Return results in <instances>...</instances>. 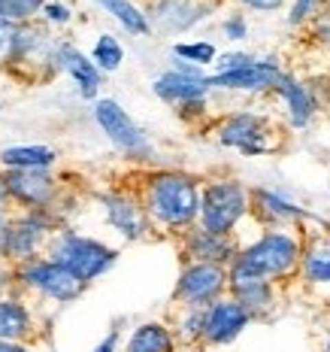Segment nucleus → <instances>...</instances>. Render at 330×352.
<instances>
[{
  "instance_id": "nucleus-1",
  "label": "nucleus",
  "mask_w": 330,
  "mask_h": 352,
  "mask_svg": "<svg viewBox=\"0 0 330 352\" xmlns=\"http://www.w3.org/2000/svg\"><path fill=\"white\" fill-rule=\"evenodd\" d=\"M200 192L203 182L194 173L158 167L143 176L137 195L143 201L145 216L152 219V228L182 237L200 222Z\"/></svg>"
},
{
  "instance_id": "nucleus-2",
  "label": "nucleus",
  "mask_w": 330,
  "mask_h": 352,
  "mask_svg": "<svg viewBox=\"0 0 330 352\" xmlns=\"http://www.w3.org/2000/svg\"><path fill=\"white\" fill-rule=\"evenodd\" d=\"M300 258H303V234H294L291 228H263L252 243L239 249L233 261L263 280L282 285L300 276Z\"/></svg>"
},
{
  "instance_id": "nucleus-3",
  "label": "nucleus",
  "mask_w": 330,
  "mask_h": 352,
  "mask_svg": "<svg viewBox=\"0 0 330 352\" xmlns=\"http://www.w3.org/2000/svg\"><path fill=\"white\" fill-rule=\"evenodd\" d=\"M43 255L73 270L85 285H91L94 280L109 274L113 264L119 261V249L115 246H106L104 240L88 237V234H79L73 228H58Z\"/></svg>"
},
{
  "instance_id": "nucleus-4",
  "label": "nucleus",
  "mask_w": 330,
  "mask_h": 352,
  "mask_svg": "<svg viewBox=\"0 0 330 352\" xmlns=\"http://www.w3.org/2000/svg\"><path fill=\"white\" fill-rule=\"evenodd\" d=\"M252 216V188L233 176L203 179L200 192V228L215 234H237V228Z\"/></svg>"
},
{
  "instance_id": "nucleus-5",
  "label": "nucleus",
  "mask_w": 330,
  "mask_h": 352,
  "mask_svg": "<svg viewBox=\"0 0 330 352\" xmlns=\"http://www.w3.org/2000/svg\"><path fill=\"white\" fill-rule=\"evenodd\" d=\"M215 140L224 149H237L243 155H270L279 149V128L273 124L270 116H261L255 109H237V113H227L215 122Z\"/></svg>"
},
{
  "instance_id": "nucleus-6",
  "label": "nucleus",
  "mask_w": 330,
  "mask_h": 352,
  "mask_svg": "<svg viewBox=\"0 0 330 352\" xmlns=\"http://www.w3.org/2000/svg\"><path fill=\"white\" fill-rule=\"evenodd\" d=\"M12 283L25 292H34V295H40L46 300H55V304H70V300H76L88 289L73 270L46 258V255L12 267Z\"/></svg>"
},
{
  "instance_id": "nucleus-7",
  "label": "nucleus",
  "mask_w": 330,
  "mask_h": 352,
  "mask_svg": "<svg viewBox=\"0 0 330 352\" xmlns=\"http://www.w3.org/2000/svg\"><path fill=\"white\" fill-rule=\"evenodd\" d=\"M55 231H58L55 210H21L10 222L0 258L10 264V267H19V264H25L31 258H40V252H46Z\"/></svg>"
},
{
  "instance_id": "nucleus-8",
  "label": "nucleus",
  "mask_w": 330,
  "mask_h": 352,
  "mask_svg": "<svg viewBox=\"0 0 330 352\" xmlns=\"http://www.w3.org/2000/svg\"><path fill=\"white\" fill-rule=\"evenodd\" d=\"M94 122H97V128L106 134V140L113 143L121 155H128L130 161H149L155 155L145 131L130 119V113L119 104V100H113V98L94 100Z\"/></svg>"
},
{
  "instance_id": "nucleus-9",
  "label": "nucleus",
  "mask_w": 330,
  "mask_h": 352,
  "mask_svg": "<svg viewBox=\"0 0 330 352\" xmlns=\"http://www.w3.org/2000/svg\"><path fill=\"white\" fill-rule=\"evenodd\" d=\"M227 295V267L207 261H185L173 289L176 307H209Z\"/></svg>"
},
{
  "instance_id": "nucleus-10",
  "label": "nucleus",
  "mask_w": 330,
  "mask_h": 352,
  "mask_svg": "<svg viewBox=\"0 0 330 352\" xmlns=\"http://www.w3.org/2000/svg\"><path fill=\"white\" fill-rule=\"evenodd\" d=\"M97 207L104 212V222L113 228L119 237H124L128 243H137V240H145L152 231V219L145 216L143 201L139 195L130 192H104L97 195Z\"/></svg>"
},
{
  "instance_id": "nucleus-11",
  "label": "nucleus",
  "mask_w": 330,
  "mask_h": 352,
  "mask_svg": "<svg viewBox=\"0 0 330 352\" xmlns=\"http://www.w3.org/2000/svg\"><path fill=\"white\" fill-rule=\"evenodd\" d=\"M227 295L237 298L239 304L255 316V322H258V319H267L270 313L276 310L279 285L263 280V276H258V274H252V270H246L243 264L233 261L231 267H227Z\"/></svg>"
},
{
  "instance_id": "nucleus-12",
  "label": "nucleus",
  "mask_w": 330,
  "mask_h": 352,
  "mask_svg": "<svg viewBox=\"0 0 330 352\" xmlns=\"http://www.w3.org/2000/svg\"><path fill=\"white\" fill-rule=\"evenodd\" d=\"M215 12V0H149L145 16L152 21V31L185 34L207 21Z\"/></svg>"
},
{
  "instance_id": "nucleus-13",
  "label": "nucleus",
  "mask_w": 330,
  "mask_h": 352,
  "mask_svg": "<svg viewBox=\"0 0 330 352\" xmlns=\"http://www.w3.org/2000/svg\"><path fill=\"white\" fill-rule=\"evenodd\" d=\"M279 58H258L248 67L231 70V73H209V88L212 91H246V94H267L273 91L276 82L282 79Z\"/></svg>"
},
{
  "instance_id": "nucleus-14",
  "label": "nucleus",
  "mask_w": 330,
  "mask_h": 352,
  "mask_svg": "<svg viewBox=\"0 0 330 352\" xmlns=\"http://www.w3.org/2000/svg\"><path fill=\"white\" fill-rule=\"evenodd\" d=\"M252 219L261 228H300L303 222H318V216H312L306 207L288 201L285 195L273 192V188H252Z\"/></svg>"
},
{
  "instance_id": "nucleus-15",
  "label": "nucleus",
  "mask_w": 330,
  "mask_h": 352,
  "mask_svg": "<svg viewBox=\"0 0 330 352\" xmlns=\"http://www.w3.org/2000/svg\"><path fill=\"white\" fill-rule=\"evenodd\" d=\"M179 249H182V261H207L231 267L243 246H239L237 234H215L194 225L191 231H185L179 237Z\"/></svg>"
},
{
  "instance_id": "nucleus-16",
  "label": "nucleus",
  "mask_w": 330,
  "mask_h": 352,
  "mask_svg": "<svg viewBox=\"0 0 330 352\" xmlns=\"http://www.w3.org/2000/svg\"><path fill=\"white\" fill-rule=\"evenodd\" d=\"M12 204L21 210H55L58 207V179L52 170H3Z\"/></svg>"
},
{
  "instance_id": "nucleus-17",
  "label": "nucleus",
  "mask_w": 330,
  "mask_h": 352,
  "mask_svg": "<svg viewBox=\"0 0 330 352\" xmlns=\"http://www.w3.org/2000/svg\"><path fill=\"white\" fill-rule=\"evenodd\" d=\"M255 322V316L239 304L237 298L224 295L215 304L207 307V331H203V343L207 346H227Z\"/></svg>"
},
{
  "instance_id": "nucleus-18",
  "label": "nucleus",
  "mask_w": 330,
  "mask_h": 352,
  "mask_svg": "<svg viewBox=\"0 0 330 352\" xmlns=\"http://www.w3.org/2000/svg\"><path fill=\"white\" fill-rule=\"evenodd\" d=\"M273 94L285 104V116H288V124L294 131L309 128L315 113H318V98L312 94V88L303 82V79L291 76V73H282V79L276 82Z\"/></svg>"
},
{
  "instance_id": "nucleus-19",
  "label": "nucleus",
  "mask_w": 330,
  "mask_h": 352,
  "mask_svg": "<svg viewBox=\"0 0 330 352\" xmlns=\"http://www.w3.org/2000/svg\"><path fill=\"white\" fill-rule=\"evenodd\" d=\"M152 91H155L158 100L170 107H185V104H197V100H207L209 98V76H188V73L179 70H164L161 76L152 82Z\"/></svg>"
},
{
  "instance_id": "nucleus-20",
  "label": "nucleus",
  "mask_w": 330,
  "mask_h": 352,
  "mask_svg": "<svg viewBox=\"0 0 330 352\" xmlns=\"http://www.w3.org/2000/svg\"><path fill=\"white\" fill-rule=\"evenodd\" d=\"M58 70H64L76 82L79 94L85 100L100 98V85H104V73L91 61V55L79 52L73 43H58Z\"/></svg>"
},
{
  "instance_id": "nucleus-21",
  "label": "nucleus",
  "mask_w": 330,
  "mask_h": 352,
  "mask_svg": "<svg viewBox=\"0 0 330 352\" xmlns=\"http://www.w3.org/2000/svg\"><path fill=\"white\" fill-rule=\"evenodd\" d=\"M300 280L306 285H330V231H303Z\"/></svg>"
},
{
  "instance_id": "nucleus-22",
  "label": "nucleus",
  "mask_w": 330,
  "mask_h": 352,
  "mask_svg": "<svg viewBox=\"0 0 330 352\" xmlns=\"http://www.w3.org/2000/svg\"><path fill=\"white\" fill-rule=\"evenodd\" d=\"M179 349V337L164 322H143L130 331L124 352H176Z\"/></svg>"
},
{
  "instance_id": "nucleus-23",
  "label": "nucleus",
  "mask_w": 330,
  "mask_h": 352,
  "mask_svg": "<svg viewBox=\"0 0 330 352\" xmlns=\"http://www.w3.org/2000/svg\"><path fill=\"white\" fill-rule=\"evenodd\" d=\"M58 152L52 146H6L0 149V170H52Z\"/></svg>"
},
{
  "instance_id": "nucleus-24",
  "label": "nucleus",
  "mask_w": 330,
  "mask_h": 352,
  "mask_svg": "<svg viewBox=\"0 0 330 352\" xmlns=\"http://www.w3.org/2000/svg\"><path fill=\"white\" fill-rule=\"evenodd\" d=\"M34 331V313L21 298L0 295V340H25Z\"/></svg>"
},
{
  "instance_id": "nucleus-25",
  "label": "nucleus",
  "mask_w": 330,
  "mask_h": 352,
  "mask_svg": "<svg viewBox=\"0 0 330 352\" xmlns=\"http://www.w3.org/2000/svg\"><path fill=\"white\" fill-rule=\"evenodd\" d=\"M97 6L104 12H109L130 36H149L152 34L149 16H145V10H139L134 0H97Z\"/></svg>"
},
{
  "instance_id": "nucleus-26",
  "label": "nucleus",
  "mask_w": 330,
  "mask_h": 352,
  "mask_svg": "<svg viewBox=\"0 0 330 352\" xmlns=\"http://www.w3.org/2000/svg\"><path fill=\"white\" fill-rule=\"evenodd\" d=\"M173 331L182 343H203V331H207V307H179V316H176Z\"/></svg>"
},
{
  "instance_id": "nucleus-27",
  "label": "nucleus",
  "mask_w": 330,
  "mask_h": 352,
  "mask_svg": "<svg viewBox=\"0 0 330 352\" xmlns=\"http://www.w3.org/2000/svg\"><path fill=\"white\" fill-rule=\"evenodd\" d=\"M91 61L100 67V73H115L124 61V49L121 43L115 40L113 34H100L94 40V49H91Z\"/></svg>"
},
{
  "instance_id": "nucleus-28",
  "label": "nucleus",
  "mask_w": 330,
  "mask_h": 352,
  "mask_svg": "<svg viewBox=\"0 0 330 352\" xmlns=\"http://www.w3.org/2000/svg\"><path fill=\"white\" fill-rule=\"evenodd\" d=\"M173 58L179 61H191L197 67H212L218 61V49L209 40H191V43H173Z\"/></svg>"
},
{
  "instance_id": "nucleus-29",
  "label": "nucleus",
  "mask_w": 330,
  "mask_h": 352,
  "mask_svg": "<svg viewBox=\"0 0 330 352\" xmlns=\"http://www.w3.org/2000/svg\"><path fill=\"white\" fill-rule=\"evenodd\" d=\"M327 10H330V0H291V6H288V25L291 28L312 25V21L321 19Z\"/></svg>"
},
{
  "instance_id": "nucleus-30",
  "label": "nucleus",
  "mask_w": 330,
  "mask_h": 352,
  "mask_svg": "<svg viewBox=\"0 0 330 352\" xmlns=\"http://www.w3.org/2000/svg\"><path fill=\"white\" fill-rule=\"evenodd\" d=\"M252 61H258V55H252V52H222L218 61L212 64V73H231V70L248 67Z\"/></svg>"
},
{
  "instance_id": "nucleus-31",
  "label": "nucleus",
  "mask_w": 330,
  "mask_h": 352,
  "mask_svg": "<svg viewBox=\"0 0 330 352\" xmlns=\"http://www.w3.org/2000/svg\"><path fill=\"white\" fill-rule=\"evenodd\" d=\"M222 34H224L231 43L248 40V19H246V12H231V16L222 21Z\"/></svg>"
},
{
  "instance_id": "nucleus-32",
  "label": "nucleus",
  "mask_w": 330,
  "mask_h": 352,
  "mask_svg": "<svg viewBox=\"0 0 330 352\" xmlns=\"http://www.w3.org/2000/svg\"><path fill=\"white\" fill-rule=\"evenodd\" d=\"M16 21L0 19V67L10 64V52H12V40H16Z\"/></svg>"
},
{
  "instance_id": "nucleus-33",
  "label": "nucleus",
  "mask_w": 330,
  "mask_h": 352,
  "mask_svg": "<svg viewBox=\"0 0 330 352\" xmlns=\"http://www.w3.org/2000/svg\"><path fill=\"white\" fill-rule=\"evenodd\" d=\"M43 21H46V25H67L70 10L61 0H46V6H43Z\"/></svg>"
},
{
  "instance_id": "nucleus-34",
  "label": "nucleus",
  "mask_w": 330,
  "mask_h": 352,
  "mask_svg": "<svg viewBox=\"0 0 330 352\" xmlns=\"http://www.w3.org/2000/svg\"><path fill=\"white\" fill-rule=\"evenodd\" d=\"M119 340H121V334H119V328H113V331H109L104 340L97 343V346H94L91 352H119Z\"/></svg>"
},
{
  "instance_id": "nucleus-35",
  "label": "nucleus",
  "mask_w": 330,
  "mask_h": 352,
  "mask_svg": "<svg viewBox=\"0 0 330 352\" xmlns=\"http://www.w3.org/2000/svg\"><path fill=\"white\" fill-rule=\"evenodd\" d=\"M285 3H288V0H252V3H248V10H255V12H276V10H282Z\"/></svg>"
},
{
  "instance_id": "nucleus-36",
  "label": "nucleus",
  "mask_w": 330,
  "mask_h": 352,
  "mask_svg": "<svg viewBox=\"0 0 330 352\" xmlns=\"http://www.w3.org/2000/svg\"><path fill=\"white\" fill-rule=\"evenodd\" d=\"M12 216L6 212V207H0V255H3V243H6V231H10Z\"/></svg>"
},
{
  "instance_id": "nucleus-37",
  "label": "nucleus",
  "mask_w": 330,
  "mask_h": 352,
  "mask_svg": "<svg viewBox=\"0 0 330 352\" xmlns=\"http://www.w3.org/2000/svg\"><path fill=\"white\" fill-rule=\"evenodd\" d=\"M10 285H12V267L6 261H0V295H3Z\"/></svg>"
},
{
  "instance_id": "nucleus-38",
  "label": "nucleus",
  "mask_w": 330,
  "mask_h": 352,
  "mask_svg": "<svg viewBox=\"0 0 330 352\" xmlns=\"http://www.w3.org/2000/svg\"><path fill=\"white\" fill-rule=\"evenodd\" d=\"M0 352H34V349H27L21 340H0Z\"/></svg>"
},
{
  "instance_id": "nucleus-39",
  "label": "nucleus",
  "mask_w": 330,
  "mask_h": 352,
  "mask_svg": "<svg viewBox=\"0 0 330 352\" xmlns=\"http://www.w3.org/2000/svg\"><path fill=\"white\" fill-rule=\"evenodd\" d=\"M12 197H10V186H6V173L0 170V207H3V204H10Z\"/></svg>"
},
{
  "instance_id": "nucleus-40",
  "label": "nucleus",
  "mask_w": 330,
  "mask_h": 352,
  "mask_svg": "<svg viewBox=\"0 0 330 352\" xmlns=\"http://www.w3.org/2000/svg\"><path fill=\"white\" fill-rule=\"evenodd\" d=\"M0 19H10V0H0Z\"/></svg>"
},
{
  "instance_id": "nucleus-41",
  "label": "nucleus",
  "mask_w": 330,
  "mask_h": 352,
  "mask_svg": "<svg viewBox=\"0 0 330 352\" xmlns=\"http://www.w3.org/2000/svg\"><path fill=\"white\" fill-rule=\"evenodd\" d=\"M325 349H327V352H330V340H327V346H325Z\"/></svg>"
}]
</instances>
